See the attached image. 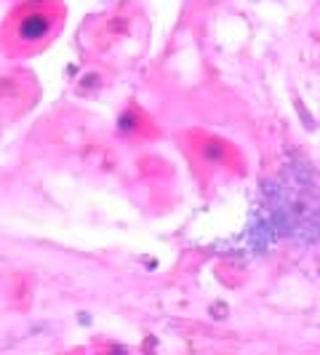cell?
<instances>
[{
	"instance_id": "6da1fadb",
	"label": "cell",
	"mask_w": 320,
	"mask_h": 355,
	"mask_svg": "<svg viewBox=\"0 0 320 355\" xmlns=\"http://www.w3.org/2000/svg\"><path fill=\"white\" fill-rule=\"evenodd\" d=\"M62 6L53 0H33L19 6L0 30V43L11 53H35L48 46L62 27Z\"/></svg>"
}]
</instances>
